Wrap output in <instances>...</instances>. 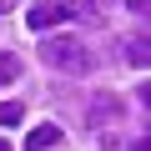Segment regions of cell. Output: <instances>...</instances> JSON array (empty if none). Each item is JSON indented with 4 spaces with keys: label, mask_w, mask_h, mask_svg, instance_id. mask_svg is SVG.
<instances>
[{
    "label": "cell",
    "mask_w": 151,
    "mask_h": 151,
    "mask_svg": "<svg viewBox=\"0 0 151 151\" xmlns=\"http://www.w3.org/2000/svg\"><path fill=\"white\" fill-rule=\"evenodd\" d=\"M40 60L65 70V76H86L96 70V55L86 50V40H76V35H55V40H40Z\"/></svg>",
    "instance_id": "1"
},
{
    "label": "cell",
    "mask_w": 151,
    "mask_h": 151,
    "mask_svg": "<svg viewBox=\"0 0 151 151\" xmlns=\"http://www.w3.org/2000/svg\"><path fill=\"white\" fill-rule=\"evenodd\" d=\"M25 20H30L35 30H50V25H60V20H70V5H60V0H45V5H35V10H25Z\"/></svg>",
    "instance_id": "2"
},
{
    "label": "cell",
    "mask_w": 151,
    "mask_h": 151,
    "mask_svg": "<svg viewBox=\"0 0 151 151\" xmlns=\"http://www.w3.org/2000/svg\"><path fill=\"white\" fill-rule=\"evenodd\" d=\"M60 136H65V131H60V126H50V121H45V126H35V131H30V136H25V151H50V146H55V141H60Z\"/></svg>",
    "instance_id": "3"
},
{
    "label": "cell",
    "mask_w": 151,
    "mask_h": 151,
    "mask_svg": "<svg viewBox=\"0 0 151 151\" xmlns=\"http://www.w3.org/2000/svg\"><path fill=\"white\" fill-rule=\"evenodd\" d=\"M126 60H131V65H146V60H151V45H146L141 35H131V40H126Z\"/></svg>",
    "instance_id": "4"
},
{
    "label": "cell",
    "mask_w": 151,
    "mask_h": 151,
    "mask_svg": "<svg viewBox=\"0 0 151 151\" xmlns=\"http://www.w3.org/2000/svg\"><path fill=\"white\" fill-rule=\"evenodd\" d=\"M20 76V55H10V50H0V86H10Z\"/></svg>",
    "instance_id": "5"
},
{
    "label": "cell",
    "mask_w": 151,
    "mask_h": 151,
    "mask_svg": "<svg viewBox=\"0 0 151 151\" xmlns=\"http://www.w3.org/2000/svg\"><path fill=\"white\" fill-rule=\"evenodd\" d=\"M20 116H25V106H20V101H0V126H15Z\"/></svg>",
    "instance_id": "6"
},
{
    "label": "cell",
    "mask_w": 151,
    "mask_h": 151,
    "mask_svg": "<svg viewBox=\"0 0 151 151\" xmlns=\"http://www.w3.org/2000/svg\"><path fill=\"white\" fill-rule=\"evenodd\" d=\"M111 116H116V101H111V96L91 106V126H101V121H111Z\"/></svg>",
    "instance_id": "7"
},
{
    "label": "cell",
    "mask_w": 151,
    "mask_h": 151,
    "mask_svg": "<svg viewBox=\"0 0 151 151\" xmlns=\"http://www.w3.org/2000/svg\"><path fill=\"white\" fill-rule=\"evenodd\" d=\"M15 5H20V0H0V15H5V10H15Z\"/></svg>",
    "instance_id": "8"
},
{
    "label": "cell",
    "mask_w": 151,
    "mask_h": 151,
    "mask_svg": "<svg viewBox=\"0 0 151 151\" xmlns=\"http://www.w3.org/2000/svg\"><path fill=\"white\" fill-rule=\"evenodd\" d=\"M131 151H151V141H136V146H131Z\"/></svg>",
    "instance_id": "9"
},
{
    "label": "cell",
    "mask_w": 151,
    "mask_h": 151,
    "mask_svg": "<svg viewBox=\"0 0 151 151\" xmlns=\"http://www.w3.org/2000/svg\"><path fill=\"white\" fill-rule=\"evenodd\" d=\"M0 151H10V141H0Z\"/></svg>",
    "instance_id": "10"
}]
</instances>
